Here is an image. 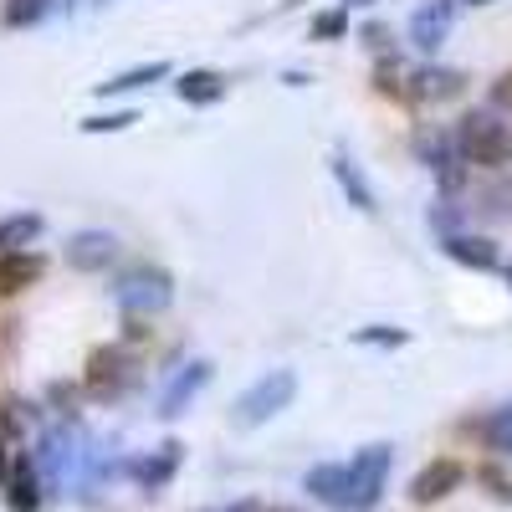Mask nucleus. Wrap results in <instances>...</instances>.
<instances>
[{
  "instance_id": "obj_1",
  "label": "nucleus",
  "mask_w": 512,
  "mask_h": 512,
  "mask_svg": "<svg viewBox=\"0 0 512 512\" xmlns=\"http://www.w3.org/2000/svg\"><path fill=\"white\" fill-rule=\"evenodd\" d=\"M456 149L466 164H482V169H507L512 164V128L497 113H466L456 128Z\"/></svg>"
},
{
  "instance_id": "obj_2",
  "label": "nucleus",
  "mask_w": 512,
  "mask_h": 512,
  "mask_svg": "<svg viewBox=\"0 0 512 512\" xmlns=\"http://www.w3.org/2000/svg\"><path fill=\"white\" fill-rule=\"evenodd\" d=\"M297 395V374L292 369H267L256 384H246V390L236 395L231 405V420L241 425V431H256V425H267L272 415H282Z\"/></svg>"
},
{
  "instance_id": "obj_3",
  "label": "nucleus",
  "mask_w": 512,
  "mask_h": 512,
  "mask_svg": "<svg viewBox=\"0 0 512 512\" xmlns=\"http://www.w3.org/2000/svg\"><path fill=\"white\" fill-rule=\"evenodd\" d=\"M113 297H118V308L128 318H154V313H164L169 303H175V277H169L164 267H134V272L118 277Z\"/></svg>"
},
{
  "instance_id": "obj_4",
  "label": "nucleus",
  "mask_w": 512,
  "mask_h": 512,
  "mask_svg": "<svg viewBox=\"0 0 512 512\" xmlns=\"http://www.w3.org/2000/svg\"><path fill=\"white\" fill-rule=\"evenodd\" d=\"M390 466H395V446H364L349 461V492H344V512H369L384 497V482H390Z\"/></svg>"
},
{
  "instance_id": "obj_5",
  "label": "nucleus",
  "mask_w": 512,
  "mask_h": 512,
  "mask_svg": "<svg viewBox=\"0 0 512 512\" xmlns=\"http://www.w3.org/2000/svg\"><path fill=\"white\" fill-rule=\"evenodd\" d=\"M139 384V359L128 354L123 344H108L88 359V390L103 395V400H118L123 390H134Z\"/></svg>"
},
{
  "instance_id": "obj_6",
  "label": "nucleus",
  "mask_w": 512,
  "mask_h": 512,
  "mask_svg": "<svg viewBox=\"0 0 512 512\" xmlns=\"http://www.w3.org/2000/svg\"><path fill=\"white\" fill-rule=\"evenodd\" d=\"M461 482H466V466H461L456 456H436L431 466H420V472H415V482H410V502H415V507H431V502L451 497Z\"/></svg>"
},
{
  "instance_id": "obj_7",
  "label": "nucleus",
  "mask_w": 512,
  "mask_h": 512,
  "mask_svg": "<svg viewBox=\"0 0 512 512\" xmlns=\"http://www.w3.org/2000/svg\"><path fill=\"white\" fill-rule=\"evenodd\" d=\"M456 6H461V0H425V6L410 16V47H420V52H436L441 41L451 36Z\"/></svg>"
},
{
  "instance_id": "obj_8",
  "label": "nucleus",
  "mask_w": 512,
  "mask_h": 512,
  "mask_svg": "<svg viewBox=\"0 0 512 512\" xmlns=\"http://www.w3.org/2000/svg\"><path fill=\"white\" fill-rule=\"evenodd\" d=\"M210 374H216V369H210V359H190L175 379H169L164 384V395H159V415L164 420H175V415H185L190 410V400L205 390V384H210Z\"/></svg>"
},
{
  "instance_id": "obj_9",
  "label": "nucleus",
  "mask_w": 512,
  "mask_h": 512,
  "mask_svg": "<svg viewBox=\"0 0 512 512\" xmlns=\"http://www.w3.org/2000/svg\"><path fill=\"white\" fill-rule=\"evenodd\" d=\"M466 88V72L456 67H420L410 72V98L415 103H446V98H461Z\"/></svg>"
},
{
  "instance_id": "obj_10",
  "label": "nucleus",
  "mask_w": 512,
  "mask_h": 512,
  "mask_svg": "<svg viewBox=\"0 0 512 512\" xmlns=\"http://www.w3.org/2000/svg\"><path fill=\"white\" fill-rule=\"evenodd\" d=\"M113 256H118V241L108 231H77L67 241V267H77V272H103Z\"/></svg>"
},
{
  "instance_id": "obj_11",
  "label": "nucleus",
  "mask_w": 512,
  "mask_h": 512,
  "mask_svg": "<svg viewBox=\"0 0 512 512\" xmlns=\"http://www.w3.org/2000/svg\"><path fill=\"white\" fill-rule=\"evenodd\" d=\"M47 277V262H41L36 251H11L0 256V292H26Z\"/></svg>"
},
{
  "instance_id": "obj_12",
  "label": "nucleus",
  "mask_w": 512,
  "mask_h": 512,
  "mask_svg": "<svg viewBox=\"0 0 512 512\" xmlns=\"http://www.w3.org/2000/svg\"><path fill=\"white\" fill-rule=\"evenodd\" d=\"M441 246H446V256H451V262L472 267V272H492V267H497V246H492L487 236H472V231H461V236H446Z\"/></svg>"
},
{
  "instance_id": "obj_13",
  "label": "nucleus",
  "mask_w": 512,
  "mask_h": 512,
  "mask_svg": "<svg viewBox=\"0 0 512 512\" xmlns=\"http://www.w3.org/2000/svg\"><path fill=\"white\" fill-rule=\"evenodd\" d=\"M303 487H308L318 502H328V507H338V512H344V492H349V461H328V466H313Z\"/></svg>"
},
{
  "instance_id": "obj_14",
  "label": "nucleus",
  "mask_w": 512,
  "mask_h": 512,
  "mask_svg": "<svg viewBox=\"0 0 512 512\" xmlns=\"http://www.w3.org/2000/svg\"><path fill=\"white\" fill-rule=\"evenodd\" d=\"M175 93L180 103H195V108H210V103H221L226 98V77L221 72H210V67H195L175 82Z\"/></svg>"
},
{
  "instance_id": "obj_15",
  "label": "nucleus",
  "mask_w": 512,
  "mask_h": 512,
  "mask_svg": "<svg viewBox=\"0 0 512 512\" xmlns=\"http://www.w3.org/2000/svg\"><path fill=\"white\" fill-rule=\"evenodd\" d=\"M333 180H338V190L349 195V205L369 216V210H374V190H369V180H364V169L354 164V154H344V149L333 154Z\"/></svg>"
},
{
  "instance_id": "obj_16",
  "label": "nucleus",
  "mask_w": 512,
  "mask_h": 512,
  "mask_svg": "<svg viewBox=\"0 0 512 512\" xmlns=\"http://www.w3.org/2000/svg\"><path fill=\"white\" fill-rule=\"evenodd\" d=\"M180 456H185V446H180V441H164L149 461H139V482H144V492H159L169 477H175Z\"/></svg>"
},
{
  "instance_id": "obj_17",
  "label": "nucleus",
  "mask_w": 512,
  "mask_h": 512,
  "mask_svg": "<svg viewBox=\"0 0 512 512\" xmlns=\"http://www.w3.org/2000/svg\"><path fill=\"white\" fill-rule=\"evenodd\" d=\"M6 507H11V512H36V507H41L36 472H31V461H26V456L16 461V472L6 477Z\"/></svg>"
},
{
  "instance_id": "obj_18",
  "label": "nucleus",
  "mask_w": 512,
  "mask_h": 512,
  "mask_svg": "<svg viewBox=\"0 0 512 512\" xmlns=\"http://www.w3.org/2000/svg\"><path fill=\"white\" fill-rule=\"evenodd\" d=\"M159 77H169V62H144V67H128V72L98 82L93 93L98 98H113V93H128V88H149V82H159Z\"/></svg>"
},
{
  "instance_id": "obj_19",
  "label": "nucleus",
  "mask_w": 512,
  "mask_h": 512,
  "mask_svg": "<svg viewBox=\"0 0 512 512\" xmlns=\"http://www.w3.org/2000/svg\"><path fill=\"white\" fill-rule=\"evenodd\" d=\"M72 461H77V451H72L67 431H47V436H41V466L52 472V482H62V472H72Z\"/></svg>"
},
{
  "instance_id": "obj_20",
  "label": "nucleus",
  "mask_w": 512,
  "mask_h": 512,
  "mask_svg": "<svg viewBox=\"0 0 512 512\" xmlns=\"http://www.w3.org/2000/svg\"><path fill=\"white\" fill-rule=\"evenodd\" d=\"M472 210L482 221H512V180H492L487 190H477Z\"/></svg>"
},
{
  "instance_id": "obj_21",
  "label": "nucleus",
  "mask_w": 512,
  "mask_h": 512,
  "mask_svg": "<svg viewBox=\"0 0 512 512\" xmlns=\"http://www.w3.org/2000/svg\"><path fill=\"white\" fill-rule=\"evenodd\" d=\"M415 154L431 164V169H441V164H446L451 154H461V149H456V139L446 134V128H420V134H415Z\"/></svg>"
},
{
  "instance_id": "obj_22",
  "label": "nucleus",
  "mask_w": 512,
  "mask_h": 512,
  "mask_svg": "<svg viewBox=\"0 0 512 512\" xmlns=\"http://www.w3.org/2000/svg\"><path fill=\"white\" fill-rule=\"evenodd\" d=\"M482 441H487V451H492V456L512 461V405L492 410V420L482 425Z\"/></svg>"
},
{
  "instance_id": "obj_23",
  "label": "nucleus",
  "mask_w": 512,
  "mask_h": 512,
  "mask_svg": "<svg viewBox=\"0 0 512 512\" xmlns=\"http://www.w3.org/2000/svg\"><path fill=\"white\" fill-rule=\"evenodd\" d=\"M36 236H41V216H36V210H26V216H11L6 226H0V246H6V256L21 251V246H31Z\"/></svg>"
},
{
  "instance_id": "obj_24",
  "label": "nucleus",
  "mask_w": 512,
  "mask_h": 512,
  "mask_svg": "<svg viewBox=\"0 0 512 512\" xmlns=\"http://www.w3.org/2000/svg\"><path fill=\"white\" fill-rule=\"evenodd\" d=\"M52 11V0H6V11H0V26H36L41 16Z\"/></svg>"
},
{
  "instance_id": "obj_25",
  "label": "nucleus",
  "mask_w": 512,
  "mask_h": 512,
  "mask_svg": "<svg viewBox=\"0 0 512 512\" xmlns=\"http://www.w3.org/2000/svg\"><path fill=\"white\" fill-rule=\"evenodd\" d=\"M128 123H139V113H103V118H82V134H123Z\"/></svg>"
},
{
  "instance_id": "obj_26",
  "label": "nucleus",
  "mask_w": 512,
  "mask_h": 512,
  "mask_svg": "<svg viewBox=\"0 0 512 512\" xmlns=\"http://www.w3.org/2000/svg\"><path fill=\"white\" fill-rule=\"evenodd\" d=\"M405 338H410L405 328H384V323H374V328H359V333H354V344H374V349L390 344V349H400Z\"/></svg>"
},
{
  "instance_id": "obj_27",
  "label": "nucleus",
  "mask_w": 512,
  "mask_h": 512,
  "mask_svg": "<svg viewBox=\"0 0 512 512\" xmlns=\"http://www.w3.org/2000/svg\"><path fill=\"white\" fill-rule=\"evenodd\" d=\"M431 226L441 231V241H446V236H461V205L436 200V210H431Z\"/></svg>"
},
{
  "instance_id": "obj_28",
  "label": "nucleus",
  "mask_w": 512,
  "mask_h": 512,
  "mask_svg": "<svg viewBox=\"0 0 512 512\" xmlns=\"http://www.w3.org/2000/svg\"><path fill=\"white\" fill-rule=\"evenodd\" d=\"M349 31V11H323L313 21V41H333V36H344Z\"/></svg>"
},
{
  "instance_id": "obj_29",
  "label": "nucleus",
  "mask_w": 512,
  "mask_h": 512,
  "mask_svg": "<svg viewBox=\"0 0 512 512\" xmlns=\"http://www.w3.org/2000/svg\"><path fill=\"white\" fill-rule=\"evenodd\" d=\"M359 41H364L369 52H390L395 36H390V26H384V21H364V26H359Z\"/></svg>"
},
{
  "instance_id": "obj_30",
  "label": "nucleus",
  "mask_w": 512,
  "mask_h": 512,
  "mask_svg": "<svg viewBox=\"0 0 512 512\" xmlns=\"http://www.w3.org/2000/svg\"><path fill=\"white\" fill-rule=\"evenodd\" d=\"M477 482H482V487H487L497 502H512V482L497 472V466H482V472H477Z\"/></svg>"
},
{
  "instance_id": "obj_31",
  "label": "nucleus",
  "mask_w": 512,
  "mask_h": 512,
  "mask_svg": "<svg viewBox=\"0 0 512 512\" xmlns=\"http://www.w3.org/2000/svg\"><path fill=\"white\" fill-rule=\"evenodd\" d=\"M492 108H502V113H512V67L492 82Z\"/></svg>"
},
{
  "instance_id": "obj_32",
  "label": "nucleus",
  "mask_w": 512,
  "mask_h": 512,
  "mask_svg": "<svg viewBox=\"0 0 512 512\" xmlns=\"http://www.w3.org/2000/svg\"><path fill=\"white\" fill-rule=\"evenodd\" d=\"M52 405H62V415H72V390H62V384H52Z\"/></svg>"
},
{
  "instance_id": "obj_33",
  "label": "nucleus",
  "mask_w": 512,
  "mask_h": 512,
  "mask_svg": "<svg viewBox=\"0 0 512 512\" xmlns=\"http://www.w3.org/2000/svg\"><path fill=\"white\" fill-rule=\"evenodd\" d=\"M349 6H359V11H364V6H374V0H344V11H349Z\"/></svg>"
},
{
  "instance_id": "obj_34",
  "label": "nucleus",
  "mask_w": 512,
  "mask_h": 512,
  "mask_svg": "<svg viewBox=\"0 0 512 512\" xmlns=\"http://www.w3.org/2000/svg\"><path fill=\"white\" fill-rule=\"evenodd\" d=\"M461 6H492V0H461Z\"/></svg>"
},
{
  "instance_id": "obj_35",
  "label": "nucleus",
  "mask_w": 512,
  "mask_h": 512,
  "mask_svg": "<svg viewBox=\"0 0 512 512\" xmlns=\"http://www.w3.org/2000/svg\"><path fill=\"white\" fill-rule=\"evenodd\" d=\"M231 512H251V502H236V507H231Z\"/></svg>"
},
{
  "instance_id": "obj_36",
  "label": "nucleus",
  "mask_w": 512,
  "mask_h": 512,
  "mask_svg": "<svg viewBox=\"0 0 512 512\" xmlns=\"http://www.w3.org/2000/svg\"><path fill=\"white\" fill-rule=\"evenodd\" d=\"M502 277H507V287H512V262H507V267H502Z\"/></svg>"
},
{
  "instance_id": "obj_37",
  "label": "nucleus",
  "mask_w": 512,
  "mask_h": 512,
  "mask_svg": "<svg viewBox=\"0 0 512 512\" xmlns=\"http://www.w3.org/2000/svg\"><path fill=\"white\" fill-rule=\"evenodd\" d=\"M267 512H297V507H267Z\"/></svg>"
}]
</instances>
